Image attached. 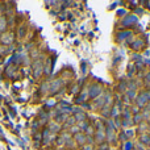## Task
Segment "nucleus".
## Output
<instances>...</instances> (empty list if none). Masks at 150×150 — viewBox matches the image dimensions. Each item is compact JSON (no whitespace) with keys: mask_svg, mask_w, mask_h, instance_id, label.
Instances as JSON below:
<instances>
[{"mask_svg":"<svg viewBox=\"0 0 150 150\" xmlns=\"http://www.w3.org/2000/svg\"><path fill=\"white\" fill-rule=\"evenodd\" d=\"M7 24H8V21H7V18L4 17V16H0V30H5V28H7Z\"/></svg>","mask_w":150,"mask_h":150,"instance_id":"4","label":"nucleus"},{"mask_svg":"<svg viewBox=\"0 0 150 150\" xmlns=\"http://www.w3.org/2000/svg\"><path fill=\"white\" fill-rule=\"evenodd\" d=\"M140 120H142V115H140V113H136V116H134V120L133 121L134 122H138Z\"/></svg>","mask_w":150,"mask_h":150,"instance_id":"9","label":"nucleus"},{"mask_svg":"<svg viewBox=\"0 0 150 150\" xmlns=\"http://www.w3.org/2000/svg\"><path fill=\"white\" fill-rule=\"evenodd\" d=\"M99 150H109V144H99Z\"/></svg>","mask_w":150,"mask_h":150,"instance_id":"7","label":"nucleus"},{"mask_svg":"<svg viewBox=\"0 0 150 150\" xmlns=\"http://www.w3.org/2000/svg\"><path fill=\"white\" fill-rule=\"evenodd\" d=\"M50 130H52V133H57L58 130H59V125H58L57 122H52V124H50Z\"/></svg>","mask_w":150,"mask_h":150,"instance_id":"5","label":"nucleus"},{"mask_svg":"<svg viewBox=\"0 0 150 150\" xmlns=\"http://www.w3.org/2000/svg\"><path fill=\"white\" fill-rule=\"evenodd\" d=\"M70 132H71V133H74V134H76V133H79V132H80V128H79V127H76V125H74V127H71Z\"/></svg>","mask_w":150,"mask_h":150,"instance_id":"8","label":"nucleus"},{"mask_svg":"<svg viewBox=\"0 0 150 150\" xmlns=\"http://www.w3.org/2000/svg\"><path fill=\"white\" fill-rule=\"evenodd\" d=\"M134 150H145V149H144V146L141 145V144H137V145L134 146Z\"/></svg>","mask_w":150,"mask_h":150,"instance_id":"11","label":"nucleus"},{"mask_svg":"<svg viewBox=\"0 0 150 150\" xmlns=\"http://www.w3.org/2000/svg\"><path fill=\"white\" fill-rule=\"evenodd\" d=\"M90 92H88V95H90V98H96L98 95H101V88L99 87V86H96V84H93V86H91V88H90Z\"/></svg>","mask_w":150,"mask_h":150,"instance_id":"3","label":"nucleus"},{"mask_svg":"<svg viewBox=\"0 0 150 150\" xmlns=\"http://www.w3.org/2000/svg\"><path fill=\"white\" fill-rule=\"evenodd\" d=\"M0 41L3 42V44L5 45H9L13 42V34L9 33V32H5V33L1 34V38H0Z\"/></svg>","mask_w":150,"mask_h":150,"instance_id":"1","label":"nucleus"},{"mask_svg":"<svg viewBox=\"0 0 150 150\" xmlns=\"http://www.w3.org/2000/svg\"><path fill=\"white\" fill-rule=\"evenodd\" d=\"M145 80H146V82H149V83H150V73H149L148 75H146V78H145Z\"/></svg>","mask_w":150,"mask_h":150,"instance_id":"12","label":"nucleus"},{"mask_svg":"<svg viewBox=\"0 0 150 150\" xmlns=\"http://www.w3.org/2000/svg\"><path fill=\"white\" fill-rule=\"evenodd\" d=\"M74 140H75V142H78V145H83V146H84L86 144H87V136L79 132V133H76V134H75Z\"/></svg>","mask_w":150,"mask_h":150,"instance_id":"2","label":"nucleus"},{"mask_svg":"<svg viewBox=\"0 0 150 150\" xmlns=\"http://www.w3.org/2000/svg\"><path fill=\"white\" fill-rule=\"evenodd\" d=\"M75 117H69V119H66V127H74L75 125Z\"/></svg>","mask_w":150,"mask_h":150,"instance_id":"6","label":"nucleus"},{"mask_svg":"<svg viewBox=\"0 0 150 150\" xmlns=\"http://www.w3.org/2000/svg\"><path fill=\"white\" fill-rule=\"evenodd\" d=\"M83 150H93V145H88V144H86V145L83 146Z\"/></svg>","mask_w":150,"mask_h":150,"instance_id":"10","label":"nucleus"}]
</instances>
